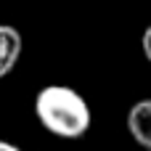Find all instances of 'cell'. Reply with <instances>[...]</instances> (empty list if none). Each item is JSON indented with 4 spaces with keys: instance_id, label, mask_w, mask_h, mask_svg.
Here are the masks:
<instances>
[{
    "instance_id": "4",
    "label": "cell",
    "mask_w": 151,
    "mask_h": 151,
    "mask_svg": "<svg viewBox=\"0 0 151 151\" xmlns=\"http://www.w3.org/2000/svg\"><path fill=\"white\" fill-rule=\"evenodd\" d=\"M141 42H143V53H146V58L151 61V27L143 32V40H141Z\"/></svg>"
},
{
    "instance_id": "3",
    "label": "cell",
    "mask_w": 151,
    "mask_h": 151,
    "mask_svg": "<svg viewBox=\"0 0 151 151\" xmlns=\"http://www.w3.org/2000/svg\"><path fill=\"white\" fill-rule=\"evenodd\" d=\"M21 56V35L8 27V24H0V77H5L16 61Z\"/></svg>"
},
{
    "instance_id": "1",
    "label": "cell",
    "mask_w": 151,
    "mask_h": 151,
    "mask_svg": "<svg viewBox=\"0 0 151 151\" xmlns=\"http://www.w3.org/2000/svg\"><path fill=\"white\" fill-rule=\"evenodd\" d=\"M35 111L42 127L58 138H82L90 127L85 98L66 85H48L35 98Z\"/></svg>"
},
{
    "instance_id": "5",
    "label": "cell",
    "mask_w": 151,
    "mask_h": 151,
    "mask_svg": "<svg viewBox=\"0 0 151 151\" xmlns=\"http://www.w3.org/2000/svg\"><path fill=\"white\" fill-rule=\"evenodd\" d=\"M0 151H21V149H16V146H11V143H5V141H0Z\"/></svg>"
},
{
    "instance_id": "2",
    "label": "cell",
    "mask_w": 151,
    "mask_h": 151,
    "mask_svg": "<svg viewBox=\"0 0 151 151\" xmlns=\"http://www.w3.org/2000/svg\"><path fill=\"white\" fill-rule=\"evenodd\" d=\"M127 127H130V135L151 151V98L146 101H138L130 114H127Z\"/></svg>"
}]
</instances>
